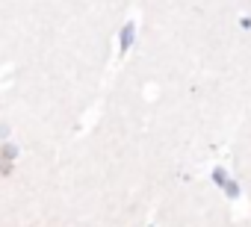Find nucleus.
<instances>
[{
    "label": "nucleus",
    "mask_w": 251,
    "mask_h": 227,
    "mask_svg": "<svg viewBox=\"0 0 251 227\" xmlns=\"http://www.w3.org/2000/svg\"><path fill=\"white\" fill-rule=\"evenodd\" d=\"M130 42H133V24H127V27L121 30V47L127 50V47H130Z\"/></svg>",
    "instance_id": "1"
}]
</instances>
